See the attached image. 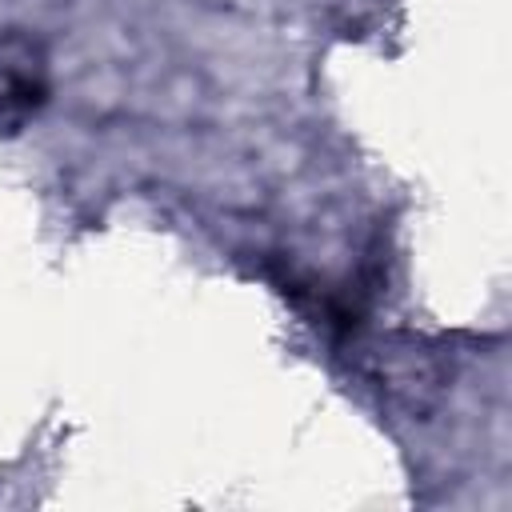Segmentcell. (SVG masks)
<instances>
[{"label":"cell","mask_w":512,"mask_h":512,"mask_svg":"<svg viewBox=\"0 0 512 512\" xmlns=\"http://www.w3.org/2000/svg\"><path fill=\"white\" fill-rule=\"evenodd\" d=\"M44 96V76L40 60L28 40L12 36L0 44V124L12 128L20 124Z\"/></svg>","instance_id":"6da1fadb"}]
</instances>
